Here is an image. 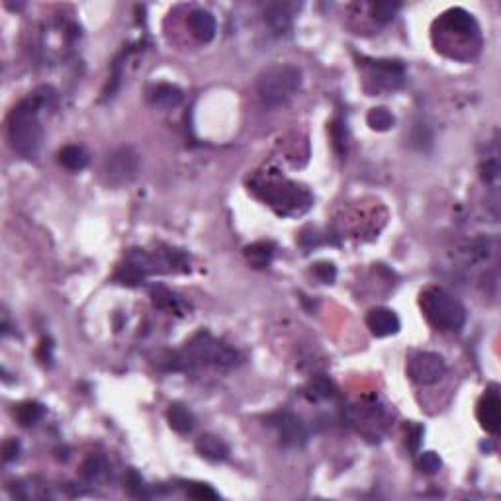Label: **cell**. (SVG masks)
<instances>
[{"instance_id": "obj_1", "label": "cell", "mask_w": 501, "mask_h": 501, "mask_svg": "<svg viewBox=\"0 0 501 501\" xmlns=\"http://www.w3.org/2000/svg\"><path fill=\"white\" fill-rule=\"evenodd\" d=\"M40 108L35 98L22 100L9 116V138L20 157L35 159L43 143V128L40 121Z\"/></svg>"}, {"instance_id": "obj_2", "label": "cell", "mask_w": 501, "mask_h": 501, "mask_svg": "<svg viewBox=\"0 0 501 501\" xmlns=\"http://www.w3.org/2000/svg\"><path fill=\"white\" fill-rule=\"evenodd\" d=\"M239 363V355L226 343L214 339L210 333H198L194 339L186 345L182 355L172 356V368H185L192 364H211L218 368H233Z\"/></svg>"}, {"instance_id": "obj_3", "label": "cell", "mask_w": 501, "mask_h": 501, "mask_svg": "<svg viewBox=\"0 0 501 501\" xmlns=\"http://www.w3.org/2000/svg\"><path fill=\"white\" fill-rule=\"evenodd\" d=\"M302 87V71L294 65H270L259 75L257 90L263 104L278 108L290 102Z\"/></svg>"}, {"instance_id": "obj_4", "label": "cell", "mask_w": 501, "mask_h": 501, "mask_svg": "<svg viewBox=\"0 0 501 501\" xmlns=\"http://www.w3.org/2000/svg\"><path fill=\"white\" fill-rule=\"evenodd\" d=\"M421 309L431 325L441 331L456 333L466 324V312L456 298L443 288H427L421 294Z\"/></svg>"}, {"instance_id": "obj_5", "label": "cell", "mask_w": 501, "mask_h": 501, "mask_svg": "<svg viewBox=\"0 0 501 501\" xmlns=\"http://www.w3.org/2000/svg\"><path fill=\"white\" fill-rule=\"evenodd\" d=\"M263 196L278 214H284V216H299L312 206V194L306 188L288 180L267 185L263 188Z\"/></svg>"}, {"instance_id": "obj_6", "label": "cell", "mask_w": 501, "mask_h": 501, "mask_svg": "<svg viewBox=\"0 0 501 501\" xmlns=\"http://www.w3.org/2000/svg\"><path fill=\"white\" fill-rule=\"evenodd\" d=\"M139 155L133 147L121 145L112 149L106 155L102 172H104L106 182L110 186H126L130 185L139 172Z\"/></svg>"}, {"instance_id": "obj_7", "label": "cell", "mask_w": 501, "mask_h": 501, "mask_svg": "<svg viewBox=\"0 0 501 501\" xmlns=\"http://www.w3.org/2000/svg\"><path fill=\"white\" fill-rule=\"evenodd\" d=\"M445 358L436 353H415L407 363V376L419 386H433L445 378Z\"/></svg>"}, {"instance_id": "obj_8", "label": "cell", "mask_w": 501, "mask_h": 501, "mask_svg": "<svg viewBox=\"0 0 501 501\" xmlns=\"http://www.w3.org/2000/svg\"><path fill=\"white\" fill-rule=\"evenodd\" d=\"M267 423L278 433V439L282 441V445L292 446V448L304 446L309 439L306 423L290 412L272 413V415H268Z\"/></svg>"}, {"instance_id": "obj_9", "label": "cell", "mask_w": 501, "mask_h": 501, "mask_svg": "<svg viewBox=\"0 0 501 501\" xmlns=\"http://www.w3.org/2000/svg\"><path fill=\"white\" fill-rule=\"evenodd\" d=\"M370 79L378 90H396L405 82V69L397 61L378 59L370 61Z\"/></svg>"}, {"instance_id": "obj_10", "label": "cell", "mask_w": 501, "mask_h": 501, "mask_svg": "<svg viewBox=\"0 0 501 501\" xmlns=\"http://www.w3.org/2000/svg\"><path fill=\"white\" fill-rule=\"evenodd\" d=\"M366 325H368L372 335H376V337L396 335L400 331V327H402L396 312H392L388 307H374V309H370L368 316H366Z\"/></svg>"}, {"instance_id": "obj_11", "label": "cell", "mask_w": 501, "mask_h": 501, "mask_svg": "<svg viewBox=\"0 0 501 501\" xmlns=\"http://www.w3.org/2000/svg\"><path fill=\"white\" fill-rule=\"evenodd\" d=\"M478 421L488 433H497L501 425V404L495 392H488L478 404Z\"/></svg>"}, {"instance_id": "obj_12", "label": "cell", "mask_w": 501, "mask_h": 501, "mask_svg": "<svg viewBox=\"0 0 501 501\" xmlns=\"http://www.w3.org/2000/svg\"><path fill=\"white\" fill-rule=\"evenodd\" d=\"M188 28H190V32H192L196 40L202 41V43H210L216 38V32H218L216 18L204 9H196L188 14Z\"/></svg>"}, {"instance_id": "obj_13", "label": "cell", "mask_w": 501, "mask_h": 501, "mask_svg": "<svg viewBox=\"0 0 501 501\" xmlns=\"http://www.w3.org/2000/svg\"><path fill=\"white\" fill-rule=\"evenodd\" d=\"M265 22L275 35L284 38L292 30V9L288 4H268L265 9Z\"/></svg>"}, {"instance_id": "obj_14", "label": "cell", "mask_w": 501, "mask_h": 501, "mask_svg": "<svg viewBox=\"0 0 501 501\" xmlns=\"http://www.w3.org/2000/svg\"><path fill=\"white\" fill-rule=\"evenodd\" d=\"M443 24H445L448 32H456L458 35H464V38H472L478 33L476 20L462 9L448 10L443 16Z\"/></svg>"}, {"instance_id": "obj_15", "label": "cell", "mask_w": 501, "mask_h": 501, "mask_svg": "<svg viewBox=\"0 0 501 501\" xmlns=\"http://www.w3.org/2000/svg\"><path fill=\"white\" fill-rule=\"evenodd\" d=\"M196 451L202 454L206 461L224 462L229 458V445L224 439L216 435H202L196 441Z\"/></svg>"}, {"instance_id": "obj_16", "label": "cell", "mask_w": 501, "mask_h": 501, "mask_svg": "<svg viewBox=\"0 0 501 501\" xmlns=\"http://www.w3.org/2000/svg\"><path fill=\"white\" fill-rule=\"evenodd\" d=\"M149 100H151V104H153L155 108H159V110H172V108L182 104L185 94H182V90L178 89V87H175V84H159V87H155V89L151 90Z\"/></svg>"}, {"instance_id": "obj_17", "label": "cell", "mask_w": 501, "mask_h": 501, "mask_svg": "<svg viewBox=\"0 0 501 501\" xmlns=\"http://www.w3.org/2000/svg\"><path fill=\"white\" fill-rule=\"evenodd\" d=\"M59 163H61L65 169L79 172V170L87 169V165H89V153H87L81 145H67L59 151Z\"/></svg>"}, {"instance_id": "obj_18", "label": "cell", "mask_w": 501, "mask_h": 501, "mask_svg": "<svg viewBox=\"0 0 501 501\" xmlns=\"http://www.w3.org/2000/svg\"><path fill=\"white\" fill-rule=\"evenodd\" d=\"M16 419L20 421L22 427H33L38 425L43 415H45V407L38 402H22L16 405Z\"/></svg>"}, {"instance_id": "obj_19", "label": "cell", "mask_w": 501, "mask_h": 501, "mask_svg": "<svg viewBox=\"0 0 501 501\" xmlns=\"http://www.w3.org/2000/svg\"><path fill=\"white\" fill-rule=\"evenodd\" d=\"M169 425L175 429L177 433H182V435H185V433H190V431L194 429V415L188 412L185 405H170Z\"/></svg>"}, {"instance_id": "obj_20", "label": "cell", "mask_w": 501, "mask_h": 501, "mask_svg": "<svg viewBox=\"0 0 501 501\" xmlns=\"http://www.w3.org/2000/svg\"><path fill=\"white\" fill-rule=\"evenodd\" d=\"M245 255H247L249 263H253V265H255L257 268H263V267H267L268 263L272 260V255H275V245H272V243H267V241L255 243V245H250V247H247V249H245Z\"/></svg>"}, {"instance_id": "obj_21", "label": "cell", "mask_w": 501, "mask_h": 501, "mask_svg": "<svg viewBox=\"0 0 501 501\" xmlns=\"http://www.w3.org/2000/svg\"><path fill=\"white\" fill-rule=\"evenodd\" d=\"M366 121L374 131H388L396 126V116L390 112L388 108L384 106H378V108H372L368 116H366Z\"/></svg>"}, {"instance_id": "obj_22", "label": "cell", "mask_w": 501, "mask_h": 501, "mask_svg": "<svg viewBox=\"0 0 501 501\" xmlns=\"http://www.w3.org/2000/svg\"><path fill=\"white\" fill-rule=\"evenodd\" d=\"M145 276H147L145 272H143L138 265H133L131 260L126 259V263L121 265L120 270H118V275H116V280L121 284H128V286H138Z\"/></svg>"}, {"instance_id": "obj_23", "label": "cell", "mask_w": 501, "mask_h": 501, "mask_svg": "<svg viewBox=\"0 0 501 501\" xmlns=\"http://www.w3.org/2000/svg\"><path fill=\"white\" fill-rule=\"evenodd\" d=\"M151 296H153V302L155 306L161 307V309H167V312H180V299L172 294L170 290H167V288H163V286H159V288H155L153 292H151Z\"/></svg>"}, {"instance_id": "obj_24", "label": "cell", "mask_w": 501, "mask_h": 501, "mask_svg": "<svg viewBox=\"0 0 501 501\" xmlns=\"http://www.w3.org/2000/svg\"><path fill=\"white\" fill-rule=\"evenodd\" d=\"M306 396L309 397V400H314V402H319V400H327V397H331L333 396L331 382L325 380V378L312 380L306 390Z\"/></svg>"}, {"instance_id": "obj_25", "label": "cell", "mask_w": 501, "mask_h": 501, "mask_svg": "<svg viewBox=\"0 0 501 501\" xmlns=\"http://www.w3.org/2000/svg\"><path fill=\"white\" fill-rule=\"evenodd\" d=\"M331 138H333V147H335L337 155H339V157H345V155H347L348 133H347V126L343 123V120L333 121Z\"/></svg>"}, {"instance_id": "obj_26", "label": "cell", "mask_w": 501, "mask_h": 501, "mask_svg": "<svg viewBox=\"0 0 501 501\" xmlns=\"http://www.w3.org/2000/svg\"><path fill=\"white\" fill-rule=\"evenodd\" d=\"M397 10H400V4H397V2H376V4H372V16H374L376 22L386 24V22H392V20H394Z\"/></svg>"}, {"instance_id": "obj_27", "label": "cell", "mask_w": 501, "mask_h": 501, "mask_svg": "<svg viewBox=\"0 0 501 501\" xmlns=\"http://www.w3.org/2000/svg\"><path fill=\"white\" fill-rule=\"evenodd\" d=\"M104 472H106V461L102 458V456H97V454L89 456V458L84 461V464H82V476L87 478V480H90V482L98 480V478L102 476Z\"/></svg>"}, {"instance_id": "obj_28", "label": "cell", "mask_w": 501, "mask_h": 501, "mask_svg": "<svg viewBox=\"0 0 501 501\" xmlns=\"http://www.w3.org/2000/svg\"><path fill=\"white\" fill-rule=\"evenodd\" d=\"M443 466L441 462V456L436 453H421L419 454V468L425 472V474H436L439 470Z\"/></svg>"}, {"instance_id": "obj_29", "label": "cell", "mask_w": 501, "mask_h": 501, "mask_svg": "<svg viewBox=\"0 0 501 501\" xmlns=\"http://www.w3.org/2000/svg\"><path fill=\"white\" fill-rule=\"evenodd\" d=\"M314 275L324 284H331L337 278V268L331 263H317L314 267Z\"/></svg>"}, {"instance_id": "obj_30", "label": "cell", "mask_w": 501, "mask_h": 501, "mask_svg": "<svg viewBox=\"0 0 501 501\" xmlns=\"http://www.w3.org/2000/svg\"><path fill=\"white\" fill-rule=\"evenodd\" d=\"M188 495L194 500H218V493L206 484H194L188 490Z\"/></svg>"}, {"instance_id": "obj_31", "label": "cell", "mask_w": 501, "mask_h": 501, "mask_svg": "<svg viewBox=\"0 0 501 501\" xmlns=\"http://www.w3.org/2000/svg\"><path fill=\"white\" fill-rule=\"evenodd\" d=\"M482 177H484L485 182H495L497 177H500V165L495 159H488V161L482 165Z\"/></svg>"}, {"instance_id": "obj_32", "label": "cell", "mask_w": 501, "mask_h": 501, "mask_svg": "<svg viewBox=\"0 0 501 501\" xmlns=\"http://www.w3.org/2000/svg\"><path fill=\"white\" fill-rule=\"evenodd\" d=\"M2 456H4V462L16 461L18 456H20V443H18L16 439L4 443V446H2Z\"/></svg>"}, {"instance_id": "obj_33", "label": "cell", "mask_w": 501, "mask_h": 501, "mask_svg": "<svg viewBox=\"0 0 501 501\" xmlns=\"http://www.w3.org/2000/svg\"><path fill=\"white\" fill-rule=\"evenodd\" d=\"M421 439H423V429H421L419 425H413L412 433L407 435V445H409V448H412L413 453H417V451H419Z\"/></svg>"}]
</instances>
